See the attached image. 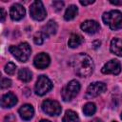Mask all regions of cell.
Masks as SVG:
<instances>
[{"label":"cell","instance_id":"8","mask_svg":"<svg viewBox=\"0 0 122 122\" xmlns=\"http://www.w3.org/2000/svg\"><path fill=\"white\" fill-rule=\"evenodd\" d=\"M107 89V86L103 82H93L91 83L86 92V98H93L101 93H103Z\"/></svg>","mask_w":122,"mask_h":122},{"label":"cell","instance_id":"12","mask_svg":"<svg viewBox=\"0 0 122 122\" xmlns=\"http://www.w3.org/2000/svg\"><path fill=\"white\" fill-rule=\"evenodd\" d=\"M80 27L83 31L90 33V34H93V33L97 32L100 29L99 24L94 20H86L81 24Z\"/></svg>","mask_w":122,"mask_h":122},{"label":"cell","instance_id":"22","mask_svg":"<svg viewBox=\"0 0 122 122\" xmlns=\"http://www.w3.org/2000/svg\"><path fill=\"white\" fill-rule=\"evenodd\" d=\"M15 70H16V65L12 62H9L5 66V71H6V73H8L10 75H12L15 72Z\"/></svg>","mask_w":122,"mask_h":122},{"label":"cell","instance_id":"24","mask_svg":"<svg viewBox=\"0 0 122 122\" xmlns=\"http://www.w3.org/2000/svg\"><path fill=\"white\" fill-rule=\"evenodd\" d=\"M52 6H53L54 10L56 11H58V10H62V8L64 6V3L62 1H53L52 2Z\"/></svg>","mask_w":122,"mask_h":122},{"label":"cell","instance_id":"1","mask_svg":"<svg viewBox=\"0 0 122 122\" xmlns=\"http://www.w3.org/2000/svg\"><path fill=\"white\" fill-rule=\"evenodd\" d=\"M71 65L75 73L81 77L89 76L93 71V62L86 53H79L72 57Z\"/></svg>","mask_w":122,"mask_h":122},{"label":"cell","instance_id":"18","mask_svg":"<svg viewBox=\"0 0 122 122\" xmlns=\"http://www.w3.org/2000/svg\"><path fill=\"white\" fill-rule=\"evenodd\" d=\"M83 43V37L80 35V34H77V33H72L69 39V42H68V45L69 47L71 48H76L78 47L79 45H81Z\"/></svg>","mask_w":122,"mask_h":122},{"label":"cell","instance_id":"29","mask_svg":"<svg viewBox=\"0 0 122 122\" xmlns=\"http://www.w3.org/2000/svg\"><path fill=\"white\" fill-rule=\"evenodd\" d=\"M91 122H103L101 119H99V118H94L93 120H92Z\"/></svg>","mask_w":122,"mask_h":122},{"label":"cell","instance_id":"2","mask_svg":"<svg viewBox=\"0 0 122 122\" xmlns=\"http://www.w3.org/2000/svg\"><path fill=\"white\" fill-rule=\"evenodd\" d=\"M102 19L103 22L113 30L122 28V12L120 10H114L105 12L102 16Z\"/></svg>","mask_w":122,"mask_h":122},{"label":"cell","instance_id":"32","mask_svg":"<svg viewBox=\"0 0 122 122\" xmlns=\"http://www.w3.org/2000/svg\"><path fill=\"white\" fill-rule=\"evenodd\" d=\"M112 122H116V121H112Z\"/></svg>","mask_w":122,"mask_h":122},{"label":"cell","instance_id":"4","mask_svg":"<svg viewBox=\"0 0 122 122\" xmlns=\"http://www.w3.org/2000/svg\"><path fill=\"white\" fill-rule=\"evenodd\" d=\"M80 91V84L78 81L76 80H71L70 81L61 91V94H62V98L64 101H71V99H73L78 92Z\"/></svg>","mask_w":122,"mask_h":122},{"label":"cell","instance_id":"31","mask_svg":"<svg viewBox=\"0 0 122 122\" xmlns=\"http://www.w3.org/2000/svg\"><path fill=\"white\" fill-rule=\"evenodd\" d=\"M121 119H122V113H121Z\"/></svg>","mask_w":122,"mask_h":122},{"label":"cell","instance_id":"15","mask_svg":"<svg viewBox=\"0 0 122 122\" xmlns=\"http://www.w3.org/2000/svg\"><path fill=\"white\" fill-rule=\"evenodd\" d=\"M57 30V24L55 23V21L53 20H50L45 26H43L41 32L43 33V35L45 37L51 36L52 34H54Z\"/></svg>","mask_w":122,"mask_h":122},{"label":"cell","instance_id":"23","mask_svg":"<svg viewBox=\"0 0 122 122\" xmlns=\"http://www.w3.org/2000/svg\"><path fill=\"white\" fill-rule=\"evenodd\" d=\"M44 38H45V36L43 35L42 32H36L33 36V41L36 45H41L44 42Z\"/></svg>","mask_w":122,"mask_h":122},{"label":"cell","instance_id":"20","mask_svg":"<svg viewBox=\"0 0 122 122\" xmlns=\"http://www.w3.org/2000/svg\"><path fill=\"white\" fill-rule=\"evenodd\" d=\"M32 77V73L31 71L27 69V68H23V69H20L19 71H18V78L23 81V82H29L30 81Z\"/></svg>","mask_w":122,"mask_h":122},{"label":"cell","instance_id":"21","mask_svg":"<svg viewBox=\"0 0 122 122\" xmlns=\"http://www.w3.org/2000/svg\"><path fill=\"white\" fill-rule=\"evenodd\" d=\"M95 111H96V107L92 102H89V103L85 104V106L83 107V112L87 116H91V115L94 114Z\"/></svg>","mask_w":122,"mask_h":122},{"label":"cell","instance_id":"3","mask_svg":"<svg viewBox=\"0 0 122 122\" xmlns=\"http://www.w3.org/2000/svg\"><path fill=\"white\" fill-rule=\"evenodd\" d=\"M10 52L20 62H26L31 52V49L27 42L20 43L17 46H10Z\"/></svg>","mask_w":122,"mask_h":122},{"label":"cell","instance_id":"25","mask_svg":"<svg viewBox=\"0 0 122 122\" xmlns=\"http://www.w3.org/2000/svg\"><path fill=\"white\" fill-rule=\"evenodd\" d=\"M11 85V81L8 78H2L1 80V88L2 89H6V88H9L10 87Z\"/></svg>","mask_w":122,"mask_h":122},{"label":"cell","instance_id":"13","mask_svg":"<svg viewBox=\"0 0 122 122\" xmlns=\"http://www.w3.org/2000/svg\"><path fill=\"white\" fill-rule=\"evenodd\" d=\"M20 117L24 120H30L34 114V109L30 104H25L18 110Z\"/></svg>","mask_w":122,"mask_h":122},{"label":"cell","instance_id":"26","mask_svg":"<svg viewBox=\"0 0 122 122\" xmlns=\"http://www.w3.org/2000/svg\"><path fill=\"white\" fill-rule=\"evenodd\" d=\"M0 11H1V21L4 22L5 21V18H6V11H5V10L3 8L0 9Z\"/></svg>","mask_w":122,"mask_h":122},{"label":"cell","instance_id":"28","mask_svg":"<svg viewBox=\"0 0 122 122\" xmlns=\"http://www.w3.org/2000/svg\"><path fill=\"white\" fill-rule=\"evenodd\" d=\"M110 3L112 4V5H122V0L121 1H112V0H111Z\"/></svg>","mask_w":122,"mask_h":122},{"label":"cell","instance_id":"7","mask_svg":"<svg viewBox=\"0 0 122 122\" xmlns=\"http://www.w3.org/2000/svg\"><path fill=\"white\" fill-rule=\"evenodd\" d=\"M42 110L44 112H46L49 115H58L61 113L62 108L60 106V104L55 101V100H51V99H46L42 102Z\"/></svg>","mask_w":122,"mask_h":122},{"label":"cell","instance_id":"5","mask_svg":"<svg viewBox=\"0 0 122 122\" xmlns=\"http://www.w3.org/2000/svg\"><path fill=\"white\" fill-rule=\"evenodd\" d=\"M30 14L36 21H42L47 16V11L41 1H34L30 7Z\"/></svg>","mask_w":122,"mask_h":122},{"label":"cell","instance_id":"11","mask_svg":"<svg viewBox=\"0 0 122 122\" xmlns=\"http://www.w3.org/2000/svg\"><path fill=\"white\" fill-rule=\"evenodd\" d=\"M26 10L24 9V7L20 4H14L11 6L10 10V18L14 21H19L21 20L24 16H25Z\"/></svg>","mask_w":122,"mask_h":122},{"label":"cell","instance_id":"6","mask_svg":"<svg viewBox=\"0 0 122 122\" xmlns=\"http://www.w3.org/2000/svg\"><path fill=\"white\" fill-rule=\"evenodd\" d=\"M52 88L51 81L46 75H40L35 83L34 92L37 95H44Z\"/></svg>","mask_w":122,"mask_h":122},{"label":"cell","instance_id":"30","mask_svg":"<svg viewBox=\"0 0 122 122\" xmlns=\"http://www.w3.org/2000/svg\"><path fill=\"white\" fill-rule=\"evenodd\" d=\"M39 122H51V121H49V120H46V119H42V120H40Z\"/></svg>","mask_w":122,"mask_h":122},{"label":"cell","instance_id":"16","mask_svg":"<svg viewBox=\"0 0 122 122\" xmlns=\"http://www.w3.org/2000/svg\"><path fill=\"white\" fill-rule=\"evenodd\" d=\"M111 51L118 56H122V39L113 38L111 41Z\"/></svg>","mask_w":122,"mask_h":122},{"label":"cell","instance_id":"19","mask_svg":"<svg viewBox=\"0 0 122 122\" xmlns=\"http://www.w3.org/2000/svg\"><path fill=\"white\" fill-rule=\"evenodd\" d=\"M62 121L63 122H79V117L75 112L71 110H68L66 111Z\"/></svg>","mask_w":122,"mask_h":122},{"label":"cell","instance_id":"17","mask_svg":"<svg viewBox=\"0 0 122 122\" xmlns=\"http://www.w3.org/2000/svg\"><path fill=\"white\" fill-rule=\"evenodd\" d=\"M78 13V9L75 5H71L67 8L66 11H65V14H64V18L65 20L67 21H70V20H72Z\"/></svg>","mask_w":122,"mask_h":122},{"label":"cell","instance_id":"14","mask_svg":"<svg viewBox=\"0 0 122 122\" xmlns=\"http://www.w3.org/2000/svg\"><path fill=\"white\" fill-rule=\"evenodd\" d=\"M17 103V97L12 92H8L2 96L1 106L3 108H10Z\"/></svg>","mask_w":122,"mask_h":122},{"label":"cell","instance_id":"9","mask_svg":"<svg viewBox=\"0 0 122 122\" xmlns=\"http://www.w3.org/2000/svg\"><path fill=\"white\" fill-rule=\"evenodd\" d=\"M101 71L105 74H114L117 75L121 71V65L120 62L116 59H112L108 61L103 68L101 69Z\"/></svg>","mask_w":122,"mask_h":122},{"label":"cell","instance_id":"27","mask_svg":"<svg viewBox=\"0 0 122 122\" xmlns=\"http://www.w3.org/2000/svg\"><path fill=\"white\" fill-rule=\"evenodd\" d=\"M92 3H94V1L93 0H90V1H83V0H81L80 1V4L81 5H83V6H87V5H90V4H92Z\"/></svg>","mask_w":122,"mask_h":122},{"label":"cell","instance_id":"10","mask_svg":"<svg viewBox=\"0 0 122 122\" xmlns=\"http://www.w3.org/2000/svg\"><path fill=\"white\" fill-rule=\"evenodd\" d=\"M50 62H51V59H50V56L45 53V52H40L38 53L34 59H33V64L34 66L37 68V69H40V70H43V69H46L49 65H50Z\"/></svg>","mask_w":122,"mask_h":122}]
</instances>
